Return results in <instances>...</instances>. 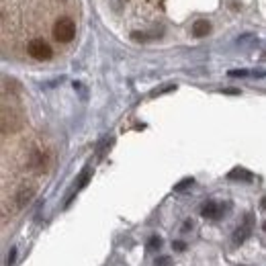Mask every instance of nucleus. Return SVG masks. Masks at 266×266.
I'll return each instance as SVG.
<instances>
[{
	"label": "nucleus",
	"mask_w": 266,
	"mask_h": 266,
	"mask_svg": "<svg viewBox=\"0 0 266 266\" xmlns=\"http://www.w3.org/2000/svg\"><path fill=\"white\" fill-rule=\"evenodd\" d=\"M27 53H29L33 60H37V62H47V60H51V56H53V49H51V45H49L47 41H43V39H31L29 45H27Z\"/></svg>",
	"instance_id": "obj_1"
},
{
	"label": "nucleus",
	"mask_w": 266,
	"mask_h": 266,
	"mask_svg": "<svg viewBox=\"0 0 266 266\" xmlns=\"http://www.w3.org/2000/svg\"><path fill=\"white\" fill-rule=\"evenodd\" d=\"M76 35V25L70 19H60L56 25H53V37H56L60 43H70Z\"/></svg>",
	"instance_id": "obj_2"
},
{
	"label": "nucleus",
	"mask_w": 266,
	"mask_h": 266,
	"mask_svg": "<svg viewBox=\"0 0 266 266\" xmlns=\"http://www.w3.org/2000/svg\"><path fill=\"white\" fill-rule=\"evenodd\" d=\"M223 213H225L223 205H219V203H215V201H207V203L201 207V215H203L205 219H219Z\"/></svg>",
	"instance_id": "obj_3"
},
{
	"label": "nucleus",
	"mask_w": 266,
	"mask_h": 266,
	"mask_svg": "<svg viewBox=\"0 0 266 266\" xmlns=\"http://www.w3.org/2000/svg\"><path fill=\"white\" fill-rule=\"evenodd\" d=\"M252 223H254V217L248 213L244 225H240V227L234 232V242H236V244H244V242L250 238V234H252Z\"/></svg>",
	"instance_id": "obj_4"
},
{
	"label": "nucleus",
	"mask_w": 266,
	"mask_h": 266,
	"mask_svg": "<svg viewBox=\"0 0 266 266\" xmlns=\"http://www.w3.org/2000/svg\"><path fill=\"white\" fill-rule=\"evenodd\" d=\"M33 195H35L33 186H21V188L17 191V195H15V205H17V209H23V207L33 199Z\"/></svg>",
	"instance_id": "obj_5"
},
{
	"label": "nucleus",
	"mask_w": 266,
	"mask_h": 266,
	"mask_svg": "<svg viewBox=\"0 0 266 266\" xmlns=\"http://www.w3.org/2000/svg\"><path fill=\"white\" fill-rule=\"evenodd\" d=\"M45 162H47V158H45L43 151H39V149L31 151V156H29V166H31L33 170H43V168H45Z\"/></svg>",
	"instance_id": "obj_6"
},
{
	"label": "nucleus",
	"mask_w": 266,
	"mask_h": 266,
	"mask_svg": "<svg viewBox=\"0 0 266 266\" xmlns=\"http://www.w3.org/2000/svg\"><path fill=\"white\" fill-rule=\"evenodd\" d=\"M209 31H211V23L209 21H197L193 25V35L195 37H205Z\"/></svg>",
	"instance_id": "obj_7"
},
{
	"label": "nucleus",
	"mask_w": 266,
	"mask_h": 266,
	"mask_svg": "<svg viewBox=\"0 0 266 266\" xmlns=\"http://www.w3.org/2000/svg\"><path fill=\"white\" fill-rule=\"evenodd\" d=\"M230 178L232 180H246V182H250L252 180V172H248L244 168H236V170L230 172Z\"/></svg>",
	"instance_id": "obj_8"
},
{
	"label": "nucleus",
	"mask_w": 266,
	"mask_h": 266,
	"mask_svg": "<svg viewBox=\"0 0 266 266\" xmlns=\"http://www.w3.org/2000/svg\"><path fill=\"white\" fill-rule=\"evenodd\" d=\"M88 178H90V168H84V172L80 174V178H78V182H76V191H80V188L88 182Z\"/></svg>",
	"instance_id": "obj_9"
},
{
	"label": "nucleus",
	"mask_w": 266,
	"mask_h": 266,
	"mask_svg": "<svg viewBox=\"0 0 266 266\" xmlns=\"http://www.w3.org/2000/svg\"><path fill=\"white\" fill-rule=\"evenodd\" d=\"M154 266H172V258L170 256H158L154 260Z\"/></svg>",
	"instance_id": "obj_10"
},
{
	"label": "nucleus",
	"mask_w": 266,
	"mask_h": 266,
	"mask_svg": "<svg viewBox=\"0 0 266 266\" xmlns=\"http://www.w3.org/2000/svg\"><path fill=\"white\" fill-rule=\"evenodd\" d=\"M160 246H162V238H160V236H151V238L147 240V248H149V250H158Z\"/></svg>",
	"instance_id": "obj_11"
},
{
	"label": "nucleus",
	"mask_w": 266,
	"mask_h": 266,
	"mask_svg": "<svg viewBox=\"0 0 266 266\" xmlns=\"http://www.w3.org/2000/svg\"><path fill=\"white\" fill-rule=\"evenodd\" d=\"M131 39H133L135 43H145V41H149V35H147V33H139V31H133V33H131Z\"/></svg>",
	"instance_id": "obj_12"
},
{
	"label": "nucleus",
	"mask_w": 266,
	"mask_h": 266,
	"mask_svg": "<svg viewBox=\"0 0 266 266\" xmlns=\"http://www.w3.org/2000/svg\"><path fill=\"white\" fill-rule=\"evenodd\" d=\"M193 182H195V180H193V178L188 176V178H184V180H180V182H178V184L174 186V191H176V193H180V191H184V188H188V186H191Z\"/></svg>",
	"instance_id": "obj_13"
},
{
	"label": "nucleus",
	"mask_w": 266,
	"mask_h": 266,
	"mask_svg": "<svg viewBox=\"0 0 266 266\" xmlns=\"http://www.w3.org/2000/svg\"><path fill=\"white\" fill-rule=\"evenodd\" d=\"M227 74H230L232 78H244V76H250L252 72H250V70H230Z\"/></svg>",
	"instance_id": "obj_14"
},
{
	"label": "nucleus",
	"mask_w": 266,
	"mask_h": 266,
	"mask_svg": "<svg viewBox=\"0 0 266 266\" xmlns=\"http://www.w3.org/2000/svg\"><path fill=\"white\" fill-rule=\"evenodd\" d=\"M15 260H17V248L13 246V248L9 250V256H7V264H9V266H13V264H15Z\"/></svg>",
	"instance_id": "obj_15"
},
{
	"label": "nucleus",
	"mask_w": 266,
	"mask_h": 266,
	"mask_svg": "<svg viewBox=\"0 0 266 266\" xmlns=\"http://www.w3.org/2000/svg\"><path fill=\"white\" fill-rule=\"evenodd\" d=\"M172 248H174L176 252H182V250H186V244H184V242H174Z\"/></svg>",
	"instance_id": "obj_16"
},
{
	"label": "nucleus",
	"mask_w": 266,
	"mask_h": 266,
	"mask_svg": "<svg viewBox=\"0 0 266 266\" xmlns=\"http://www.w3.org/2000/svg\"><path fill=\"white\" fill-rule=\"evenodd\" d=\"M193 225H195V223H193V219H186V221H184V225H182V232L193 230Z\"/></svg>",
	"instance_id": "obj_17"
},
{
	"label": "nucleus",
	"mask_w": 266,
	"mask_h": 266,
	"mask_svg": "<svg viewBox=\"0 0 266 266\" xmlns=\"http://www.w3.org/2000/svg\"><path fill=\"white\" fill-rule=\"evenodd\" d=\"M252 76H258V78H264V76H266V72H264V70H254V72H252Z\"/></svg>",
	"instance_id": "obj_18"
},
{
	"label": "nucleus",
	"mask_w": 266,
	"mask_h": 266,
	"mask_svg": "<svg viewBox=\"0 0 266 266\" xmlns=\"http://www.w3.org/2000/svg\"><path fill=\"white\" fill-rule=\"evenodd\" d=\"M223 94H240V90H234V88H225Z\"/></svg>",
	"instance_id": "obj_19"
},
{
	"label": "nucleus",
	"mask_w": 266,
	"mask_h": 266,
	"mask_svg": "<svg viewBox=\"0 0 266 266\" xmlns=\"http://www.w3.org/2000/svg\"><path fill=\"white\" fill-rule=\"evenodd\" d=\"M260 207H262V209H264V211H266V197H264V199H262V201H260Z\"/></svg>",
	"instance_id": "obj_20"
},
{
	"label": "nucleus",
	"mask_w": 266,
	"mask_h": 266,
	"mask_svg": "<svg viewBox=\"0 0 266 266\" xmlns=\"http://www.w3.org/2000/svg\"><path fill=\"white\" fill-rule=\"evenodd\" d=\"M262 230H264V232H266V221H264V225H262Z\"/></svg>",
	"instance_id": "obj_21"
}]
</instances>
